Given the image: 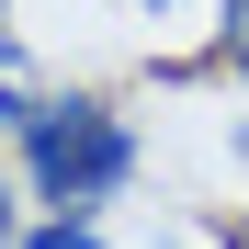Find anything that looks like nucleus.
Masks as SVG:
<instances>
[{
  "label": "nucleus",
  "instance_id": "7",
  "mask_svg": "<svg viewBox=\"0 0 249 249\" xmlns=\"http://www.w3.org/2000/svg\"><path fill=\"white\" fill-rule=\"evenodd\" d=\"M0 23H12V0H0Z\"/></svg>",
  "mask_w": 249,
  "mask_h": 249
},
{
  "label": "nucleus",
  "instance_id": "3",
  "mask_svg": "<svg viewBox=\"0 0 249 249\" xmlns=\"http://www.w3.org/2000/svg\"><path fill=\"white\" fill-rule=\"evenodd\" d=\"M12 249H102V215H46V227H23Z\"/></svg>",
  "mask_w": 249,
  "mask_h": 249
},
{
  "label": "nucleus",
  "instance_id": "6",
  "mask_svg": "<svg viewBox=\"0 0 249 249\" xmlns=\"http://www.w3.org/2000/svg\"><path fill=\"white\" fill-rule=\"evenodd\" d=\"M124 12H181V0H124Z\"/></svg>",
  "mask_w": 249,
  "mask_h": 249
},
{
  "label": "nucleus",
  "instance_id": "1",
  "mask_svg": "<svg viewBox=\"0 0 249 249\" xmlns=\"http://www.w3.org/2000/svg\"><path fill=\"white\" fill-rule=\"evenodd\" d=\"M12 147H23V193L46 204V215H102V204L136 181V124L102 91H46Z\"/></svg>",
  "mask_w": 249,
  "mask_h": 249
},
{
  "label": "nucleus",
  "instance_id": "2",
  "mask_svg": "<svg viewBox=\"0 0 249 249\" xmlns=\"http://www.w3.org/2000/svg\"><path fill=\"white\" fill-rule=\"evenodd\" d=\"M34 102H46V91H34V68H23V46L0 34V136H23V113H34Z\"/></svg>",
  "mask_w": 249,
  "mask_h": 249
},
{
  "label": "nucleus",
  "instance_id": "4",
  "mask_svg": "<svg viewBox=\"0 0 249 249\" xmlns=\"http://www.w3.org/2000/svg\"><path fill=\"white\" fill-rule=\"evenodd\" d=\"M23 238V193H12V170H0V249Z\"/></svg>",
  "mask_w": 249,
  "mask_h": 249
},
{
  "label": "nucleus",
  "instance_id": "5",
  "mask_svg": "<svg viewBox=\"0 0 249 249\" xmlns=\"http://www.w3.org/2000/svg\"><path fill=\"white\" fill-rule=\"evenodd\" d=\"M227 68H249V0H238V23H227Z\"/></svg>",
  "mask_w": 249,
  "mask_h": 249
}]
</instances>
